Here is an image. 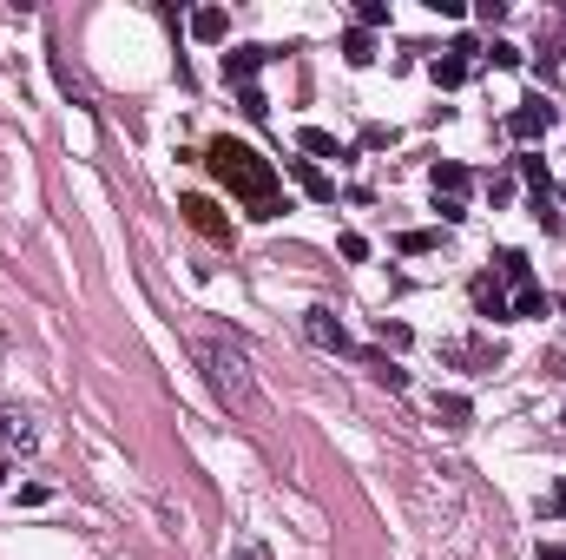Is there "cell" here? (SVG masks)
I'll use <instances>...</instances> for the list:
<instances>
[{"label":"cell","mask_w":566,"mask_h":560,"mask_svg":"<svg viewBox=\"0 0 566 560\" xmlns=\"http://www.w3.org/2000/svg\"><path fill=\"white\" fill-rule=\"evenodd\" d=\"M205 165H211V178H218L224 192L237 198V205L251 211L257 224H270V218H283V178H277V165L257 152V145H244V139H211L205 145Z\"/></svg>","instance_id":"obj_1"},{"label":"cell","mask_w":566,"mask_h":560,"mask_svg":"<svg viewBox=\"0 0 566 560\" xmlns=\"http://www.w3.org/2000/svg\"><path fill=\"white\" fill-rule=\"evenodd\" d=\"M198 369H205L211 396H218L231 416H244V422L264 416V389H257V376H251L244 343H231V336H205V343H198Z\"/></svg>","instance_id":"obj_2"},{"label":"cell","mask_w":566,"mask_h":560,"mask_svg":"<svg viewBox=\"0 0 566 560\" xmlns=\"http://www.w3.org/2000/svg\"><path fill=\"white\" fill-rule=\"evenodd\" d=\"M553 119H560V106H553V99H540V93H527L514 112H507V139L534 145V139H547V132H553Z\"/></svg>","instance_id":"obj_3"},{"label":"cell","mask_w":566,"mask_h":560,"mask_svg":"<svg viewBox=\"0 0 566 560\" xmlns=\"http://www.w3.org/2000/svg\"><path fill=\"white\" fill-rule=\"evenodd\" d=\"M178 211H185V224H191V231H198V238H211V244H224V251H231V244H237V224H231V218H224V211H218V205H211V198H198V192H185V198H178Z\"/></svg>","instance_id":"obj_4"},{"label":"cell","mask_w":566,"mask_h":560,"mask_svg":"<svg viewBox=\"0 0 566 560\" xmlns=\"http://www.w3.org/2000/svg\"><path fill=\"white\" fill-rule=\"evenodd\" d=\"M303 336H310L316 350H330V356H356V343H349V330H343V317L336 310H303Z\"/></svg>","instance_id":"obj_5"},{"label":"cell","mask_w":566,"mask_h":560,"mask_svg":"<svg viewBox=\"0 0 566 560\" xmlns=\"http://www.w3.org/2000/svg\"><path fill=\"white\" fill-rule=\"evenodd\" d=\"M468 297H474V317H481V323H514V310H507V284H501L494 271H481V277H474V290H468Z\"/></svg>","instance_id":"obj_6"},{"label":"cell","mask_w":566,"mask_h":560,"mask_svg":"<svg viewBox=\"0 0 566 560\" xmlns=\"http://www.w3.org/2000/svg\"><path fill=\"white\" fill-rule=\"evenodd\" d=\"M277 60V47H231L224 53V86H257V73Z\"/></svg>","instance_id":"obj_7"},{"label":"cell","mask_w":566,"mask_h":560,"mask_svg":"<svg viewBox=\"0 0 566 560\" xmlns=\"http://www.w3.org/2000/svg\"><path fill=\"white\" fill-rule=\"evenodd\" d=\"M448 363H468V369H501V343H488V336H468V343H448Z\"/></svg>","instance_id":"obj_8"},{"label":"cell","mask_w":566,"mask_h":560,"mask_svg":"<svg viewBox=\"0 0 566 560\" xmlns=\"http://www.w3.org/2000/svg\"><path fill=\"white\" fill-rule=\"evenodd\" d=\"M297 152H310V165L316 159H349V145L336 139V132H323V126H297Z\"/></svg>","instance_id":"obj_9"},{"label":"cell","mask_w":566,"mask_h":560,"mask_svg":"<svg viewBox=\"0 0 566 560\" xmlns=\"http://www.w3.org/2000/svg\"><path fill=\"white\" fill-rule=\"evenodd\" d=\"M428 185H435V198H461L474 185V172L461 159H435V172H428Z\"/></svg>","instance_id":"obj_10"},{"label":"cell","mask_w":566,"mask_h":560,"mask_svg":"<svg viewBox=\"0 0 566 560\" xmlns=\"http://www.w3.org/2000/svg\"><path fill=\"white\" fill-rule=\"evenodd\" d=\"M435 422H441V429H468V422H474V402L461 396V389H435Z\"/></svg>","instance_id":"obj_11"},{"label":"cell","mask_w":566,"mask_h":560,"mask_svg":"<svg viewBox=\"0 0 566 560\" xmlns=\"http://www.w3.org/2000/svg\"><path fill=\"white\" fill-rule=\"evenodd\" d=\"M290 178H297V185L316 198V205H336V178H323L310 159H290Z\"/></svg>","instance_id":"obj_12"},{"label":"cell","mask_w":566,"mask_h":560,"mask_svg":"<svg viewBox=\"0 0 566 560\" xmlns=\"http://www.w3.org/2000/svg\"><path fill=\"white\" fill-rule=\"evenodd\" d=\"M224 33H231V14H224V7H198V14H191V40H205V47H218Z\"/></svg>","instance_id":"obj_13"},{"label":"cell","mask_w":566,"mask_h":560,"mask_svg":"<svg viewBox=\"0 0 566 560\" xmlns=\"http://www.w3.org/2000/svg\"><path fill=\"white\" fill-rule=\"evenodd\" d=\"M494 277L514 284V290H527L534 284V264H527V251H494Z\"/></svg>","instance_id":"obj_14"},{"label":"cell","mask_w":566,"mask_h":560,"mask_svg":"<svg viewBox=\"0 0 566 560\" xmlns=\"http://www.w3.org/2000/svg\"><path fill=\"white\" fill-rule=\"evenodd\" d=\"M362 363H369V376H376L382 389H395V396L409 389V369H402V363H389V350H369V356H362Z\"/></svg>","instance_id":"obj_15"},{"label":"cell","mask_w":566,"mask_h":560,"mask_svg":"<svg viewBox=\"0 0 566 560\" xmlns=\"http://www.w3.org/2000/svg\"><path fill=\"white\" fill-rule=\"evenodd\" d=\"M428 80H435L441 93H455V86H468V60H461V53H441V60L428 66Z\"/></svg>","instance_id":"obj_16"},{"label":"cell","mask_w":566,"mask_h":560,"mask_svg":"<svg viewBox=\"0 0 566 560\" xmlns=\"http://www.w3.org/2000/svg\"><path fill=\"white\" fill-rule=\"evenodd\" d=\"M507 310H514V323H534V317H547V290H540V284L514 290V297H507Z\"/></svg>","instance_id":"obj_17"},{"label":"cell","mask_w":566,"mask_h":560,"mask_svg":"<svg viewBox=\"0 0 566 560\" xmlns=\"http://www.w3.org/2000/svg\"><path fill=\"white\" fill-rule=\"evenodd\" d=\"M343 60H349V66H369V60H376V33L349 27V33H343Z\"/></svg>","instance_id":"obj_18"},{"label":"cell","mask_w":566,"mask_h":560,"mask_svg":"<svg viewBox=\"0 0 566 560\" xmlns=\"http://www.w3.org/2000/svg\"><path fill=\"white\" fill-rule=\"evenodd\" d=\"M376 343H382V350H409L415 330H409L402 317H376Z\"/></svg>","instance_id":"obj_19"},{"label":"cell","mask_w":566,"mask_h":560,"mask_svg":"<svg viewBox=\"0 0 566 560\" xmlns=\"http://www.w3.org/2000/svg\"><path fill=\"white\" fill-rule=\"evenodd\" d=\"M435 244H441V231H402V238H395V251H402V257H428Z\"/></svg>","instance_id":"obj_20"},{"label":"cell","mask_w":566,"mask_h":560,"mask_svg":"<svg viewBox=\"0 0 566 560\" xmlns=\"http://www.w3.org/2000/svg\"><path fill=\"white\" fill-rule=\"evenodd\" d=\"M481 60H488L494 73H514V66H520V47H507V40H488V47H481Z\"/></svg>","instance_id":"obj_21"},{"label":"cell","mask_w":566,"mask_h":560,"mask_svg":"<svg viewBox=\"0 0 566 560\" xmlns=\"http://www.w3.org/2000/svg\"><path fill=\"white\" fill-rule=\"evenodd\" d=\"M514 165H520V178H527L534 192H553V172H547V159H534V152H527V159H514Z\"/></svg>","instance_id":"obj_22"},{"label":"cell","mask_w":566,"mask_h":560,"mask_svg":"<svg viewBox=\"0 0 566 560\" xmlns=\"http://www.w3.org/2000/svg\"><path fill=\"white\" fill-rule=\"evenodd\" d=\"M356 27H362V33L389 27V0H362V7H356Z\"/></svg>","instance_id":"obj_23"},{"label":"cell","mask_w":566,"mask_h":560,"mask_svg":"<svg viewBox=\"0 0 566 560\" xmlns=\"http://www.w3.org/2000/svg\"><path fill=\"white\" fill-rule=\"evenodd\" d=\"M527 211H534V224L547 231V238L560 231V211H553V192H534V205H527Z\"/></svg>","instance_id":"obj_24"},{"label":"cell","mask_w":566,"mask_h":560,"mask_svg":"<svg viewBox=\"0 0 566 560\" xmlns=\"http://www.w3.org/2000/svg\"><path fill=\"white\" fill-rule=\"evenodd\" d=\"M237 112H244V119H270V99L257 93V86H237Z\"/></svg>","instance_id":"obj_25"},{"label":"cell","mask_w":566,"mask_h":560,"mask_svg":"<svg viewBox=\"0 0 566 560\" xmlns=\"http://www.w3.org/2000/svg\"><path fill=\"white\" fill-rule=\"evenodd\" d=\"M336 251H343L349 264H369V238H362V231H343V238H336Z\"/></svg>","instance_id":"obj_26"},{"label":"cell","mask_w":566,"mask_h":560,"mask_svg":"<svg viewBox=\"0 0 566 560\" xmlns=\"http://www.w3.org/2000/svg\"><path fill=\"white\" fill-rule=\"evenodd\" d=\"M560 514H566V481H560V488H553L547 501H540V521H560Z\"/></svg>","instance_id":"obj_27"},{"label":"cell","mask_w":566,"mask_h":560,"mask_svg":"<svg viewBox=\"0 0 566 560\" xmlns=\"http://www.w3.org/2000/svg\"><path fill=\"white\" fill-rule=\"evenodd\" d=\"M362 145H369V152H389L395 132H389V126H369V132H362Z\"/></svg>","instance_id":"obj_28"},{"label":"cell","mask_w":566,"mask_h":560,"mask_svg":"<svg viewBox=\"0 0 566 560\" xmlns=\"http://www.w3.org/2000/svg\"><path fill=\"white\" fill-rule=\"evenodd\" d=\"M435 211H441V224H461V218H468V205H461V198H435Z\"/></svg>","instance_id":"obj_29"},{"label":"cell","mask_w":566,"mask_h":560,"mask_svg":"<svg viewBox=\"0 0 566 560\" xmlns=\"http://www.w3.org/2000/svg\"><path fill=\"white\" fill-rule=\"evenodd\" d=\"M474 14L488 20V27H501V20H507V0H481V7H474Z\"/></svg>","instance_id":"obj_30"},{"label":"cell","mask_w":566,"mask_h":560,"mask_svg":"<svg viewBox=\"0 0 566 560\" xmlns=\"http://www.w3.org/2000/svg\"><path fill=\"white\" fill-rule=\"evenodd\" d=\"M488 198H494V211H501L507 198H514V178H488Z\"/></svg>","instance_id":"obj_31"},{"label":"cell","mask_w":566,"mask_h":560,"mask_svg":"<svg viewBox=\"0 0 566 560\" xmlns=\"http://www.w3.org/2000/svg\"><path fill=\"white\" fill-rule=\"evenodd\" d=\"M540 560H566V541H540Z\"/></svg>","instance_id":"obj_32"},{"label":"cell","mask_w":566,"mask_h":560,"mask_svg":"<svg viewBox=\"0 0 566 560\" xmlns=\"http://www.w3.org/2000/svg\"><path fill=\"white\" fill-rule=\"evenodd\" d=\"M231 560H270V554H264V547H257V541H251V547H237V554H231Z\"/></svg>","instance_id":"obj_33"},{"label":"cell","mask_w":566,"mask_h":560,"mask_svg":"<svg viewBox=\"0 0 566 560\" xmlns=\"http://www.w3.org/2000/svg\"><path fill=\"white\" fill-rule=\"evenodd\" d=\"M14 435H20V429H14V422H7V416H0V442H14Z\"/></svg>","instance_id":"obj_34"},{"label":"cell","mask_w":566,"mask_h":560,"mask_svg":"<svg viewBox=\"0 0 566 560\" xmlns=\"http://www.w3.org/2000/svg\"><path fill=\"white\" fill-rule=\"evenodd\" d=\"M0 481H7V462H0Z\"/></svg>","instance_id":"obj_35"},{"label":"cell","mask_w":566,"mask_h":560,"mask_svg":"<svg viewBox=\"0 0 566 560\" xmlns=\"http://www.w3.org/2000/svg\"><path fill=\"white\" fill-rule=\"evenodd\" d=\"M560 429H566V409H560Z\"/></svg>","instance_id":"obj_36"},{"label":"cell","mask_w":566,"mask_h":560,"mask_svg":"<svg viewBox=\"0 0 566 560\" xmlns=\"http://www.w3.org/2000/svg\"><path fill=\"white\" fill-rule=\"evenodd\" d=\"M560 198H566V185H560Z\"/></svg>","instance_id":"obj_37"}]
</instances>
